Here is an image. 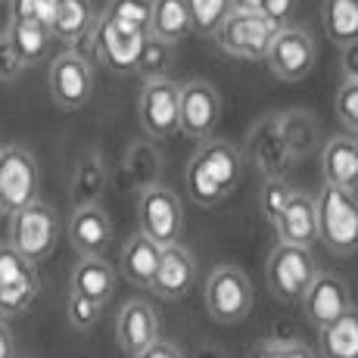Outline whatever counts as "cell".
I'll return each instance as SVG.
<instances>
[{
	"label": "cell",
	"mask_w": 358,
	"mask_h": 358,
	"mask_svg": "<svg viewBox=\"0 0 358 358\" xmlns=\"http://www.w3.org/2000/svg\"><path fill=\"white\" fill-rule=\"evenodd\" d=\"M290 194H293V190L287 187L280 178H268V181L262 184V212H265L268 222H274V218L280 215V209L287 206Z\"/></svg>",
	"instance_id": "d590c367"
},
{
	"label": "cell",
	"mask_w": 358,
	"mask_h": 358,
	"mask_svg": "<svg viewBox=\"0 0 358 358\" xmlns=\"http://www.w3.org/2000/svg\"><path fill=\"white\" fill-rule=\"evenodd\" d=\"M22 72H25L22 59L16 57V50H13L10 41H6V34L0 31V81H3V85H10V81H16Z\"/></svg>",
	"instance_id": "f35d334b"
},
{
	"label": "cell",
	"mask_w": 358,
	"mask_h": 358,
	"mask_svg": "<svg viewBox=\"0 0 358 358\" xmlns=\"http://www.w3.org/2000/svg\"><path fill=\"white\" fill-rule=\"evenodd\" d=\"M6 215V209H3V199H0V218H3Z\"/></svg>",
	"instance_id": "ee69618b"
},
{
	"label": "cell",
	"mask_w": 358,
	"mask_h": 358,
	"mask_svg": "<svg viewBox=\"0 0 358 358\" xmlns=\"http://www.w3.org/2000/svg\"><path fill=\"white\" fill-rule=\"evenodd\" d=\"M100 312H103V306H94V302H87V299H81V296L69 293L66 318H69V324H72L75 330H91L100 321Z\"/></svg>",
	"instance_id": "e575fe53"
},
{
	"label": "cell",
	"mask_w": 358,
	"mask_h": 358,
	"mask_svg": "<svg viewBox=\"0 0 358 358\" xmlns=\"http://www.w3.org/2000/svg\"><path fill=\"white\" fill-rule=\"evenodd\" d=\"M340 66H343L346 81H358V41L340 47Z\"/></svg>",
	"instance_id": "ab89813d"
},
{
	"label": "cell",
	"mask_w": 358,
	"mask_h": 358,
	"mask_svg": "<svg viewBox=\"0 0 358 358\" xmlns=\"http://www.w3.org/2000/svg\"><path fill=\"white\" fill-rule=\"evenodd\" d=\"M10 3V22H34V25H53L57 0H6Z\"/></svg>",
	"instance_id": "d6a6232c"
},
{
	"label": "cell",
	"mask_w": 358,
	"mask_h": 358,
	"mask_svg": "<svg viewBox=\"0 0 358 358\" xmlns=\"http://www.w3.org/2000/svg\"><path fill=\"white\" fill-rule=\"evenodd\" d=\"M162 259V246H156L150 237H143L141 231L122 246V259H119V271L122 278L128 280L131 287H141V290H150L156 278V268H159Z\"/></svg>",
	"instance_id": "44dd1931"
},
{
	"label": "cell",
	"mask_w": 358,
	"mask_h": 358,
	"mask_svg": "<svg viewBox=\"0 0 358 358\" xmlns=\"http://www.w3.org/2000/svg\"><path fill=\"white\" fill-rule=\"evenodd\" d=\"M103 19H109V22L122 31L147 38L150 19H153V0H109Z\"/></svg>",
	"instance_id": "f1b7e54d"
},
{
	"label": "cell",
	"mask_w": 358,
	"mask_h": 358,
	"mask_svg": "<svg viewBox=\"0 0 358 358\" xmlns=\"http://www.w3.org/2000/svg\"><path fill=\"white\" fill-rule=\"evenodd\" d=\"M243 181V156L228 141H206L187 162V194L196 206L212 209L224 203Z\"/></svg>",
	"instance_id": "6da1fadb"
},
{
	"label": "cell",
	"mask_w": 358,
	"mask_h": 358,
	"mask_svg": "<svg viewBox=\"0 0 358 358\" xmlns=\"http://www.w3.org/2000/svg\"><path fill=\"white\" fill-rule=\"evenodd\" d=\"M315 59H318V50H315L312 34L306 29H296V25H287V29H280L274 34L271 47L265 53V66L280 81L308 78L315 69Z\"/></svg>",
	"instance_id": "8fae6325"
},
{
	"label": "cell",
	"mask_w": 358,
	"mask_h": 358,
	"mask_svg": "<svg viewBox=\"0 0 358 358\" xmlns=\"http://www.w3.org/2000/svg\"><path fill=\"white\" fill-rule=\"evenodd\" d=\"M194 278H196V259L181 243H175L162 250L159 268H156V278L150 290L159 296V299L175 302L187 296V290L194 287Z\"/></svg>",
	"instance_id": "d6986e66"
},
{
	"label": "cell",
	"mask_w": 358,
	"mask_h": 358,
	"mask_svg": "<svg viewBox=\"0 0 358 358\" xmlns=\"http://www.w3.org/2000/svg\"><path fill=\"white\" fill-rule=\"evenodd\" d=\"M352 308V293H349V284L340 278V274L330 271H318L312 280V287L302 296V312H306L308 324L315 327H327L330 321H336L340 315H346Z\"/></svg>",
	"instance_id": "9a60e30c"
},
{
	"label": "cell",
	"mask_w": 358,
	"mask_h": 358,
	"mask_svg": "<svg viewBox=\"0 0 358 358\" xmlns=\"http://www.w3.org/2000/svg\"><path fill=\"white\" fill-rule=\"evenodd\" d=\"M315 218H318V240L334 256H355L358 252V194L355 190L327 187L315 196Z\"/></svg>",
	"instance_id": "7a4b0ae2"
},
{
	"label": "cell",
	"mask_w": 358,
	"mask_h": 358,
	"mask_svg": "<svg viewBox=\"0 0 358 358\" xmlns=\"http://www.w3.org/2000/svg\"><path fill=\"white\" fill-rule=\"evenodd\" d=\"M336 115L349 131H358V81H343L336 91Z\"/></svg>",
	"instance_id": "8d00e7d4"
},
{
	"label": "cell",
	"mask_w": 358,
	"mask_h": 358,
	"mask_svg": "<svg viewBox=\"0 0 358 358\" xmlns=\"http://www.w3.org/2000/svg\"><path fill=\"white\" fill-rule=\"evenodd\" d=\"M321 25L340 47L358 41V0H321Z\"/></svg>",
	"instance_id": "4316f807"
},
{
	"label": "cell",
	"mask_w": 358,
	"mask_h": 358,
	"mask_svg": "<svg viewBox=\"0 0 358 358\" xmlns=\"http://www.w3.org/2000/svg\"><path fill=\"white\" fill-rule=\"evenodd\" d=\"M171 63H175V47L165 44V41H159V38H153V34H147V38H143L141 59H137V69H134V72H141L147 81H153V78H169Z\"/></svg>",
	"instance_id": "4dcf8cb0"
},
{
	"label": "cell",
	"mask_w": 358,
	"mask_h": 358,
	"mask_svg": "<svg viewBox=\"0 0 358 358\" xmlns=\"http://www.w3.org/2000/svg\"><path fill=\"white\" fill-rule=\"evenodd\" d=\"M137 115L150 137H171L178 134V81L153 78L143 81Z\"/></svg>",
	"instance_id": "4fadbf2b"
},
{
	"label": "cell",
	"mask_w": 358,
	"mask_h": 358,
	"mask_svg": "<svg viewBox=\"0 0 358 358\" xmlns=\"http://www.w3.org/2000/svg\"><path fill=\"white\" fill-rule=\"evenodd\" d=\"M222 119V97L215 85L203 78H190L178 85V131L187 137H209Z\"/></svg>",
	"instance_id": "30bf717a"
},
{
	"label": "cell",
	"mask_w": 358,
	"mask_h": 358,
	"mask_svg": "<svg viewBox=\"0 0 358 358\" xmlns=\"http://www.w3.org/2000/svg\"><path fill=\"white\" fill-rule=\"evenodd\" d=\"M137 222H141V234L153 240L156 246H162V250L175 246L184 231L181 199L162 184L143 187L137 196Z\"/></svg>",
	"instance_id": "8992f818"
},
{
	"label": "cell",
	"mask_w": 358,
	"mask_h": 358,
	"mask_svg": "<svg viewBox=\"0 0 358 358\" xmlns=\"http://www.w3.org/2000/svg\"><path fill=\"white\" fill-rule=\"evenodd\" d=\"M280 29L271 25L259 10H231V16L215 31V41L224 53L240 59H265L274 34Z\"/></svg>",
	"instance_id": "52a82bcc"
},
{
	"label": "cell",
	"mask_w": 358,
	"mask_h": 358,
	"mask_svg": "<svg viewBox=\"0 0 358 358\" xmlns=\"http://www.w3.org/2000/svg\"><path fill=\"white\" fill-rule=\"evenodd\" d=\"M3 34H6V41H10V47L16 50V57L22 59V66L38 63L53 41L47 25H34V22H10L3 29Z\"/></svg>",
	"instance_id": "83f0119b"
},
{
	"label": "cell",
	"mask_w": 358,
	"mask_h": 358,
	"mask_svg": "<svg viewBox=\"0 0 358 358\" xmlns=\"http://www.w3.org/2000/svg\"><path fill=\"white\" fill-rule=\"evenodd\" d=\"M206 312L215 324H240V321L250 318L252 302H256V290H252V280L243 268L237 265H218L209 271L206 278Z\"/></svg>",
	"instance_id": "3957f363"
},
{
	"label": "cell",
	"mask_w": 358,
	"mask_h": 358,
	"mask_svg": "<svg viewBox=\"0 0 358 358\" xmlns=\"http://www.w3.org/2000/svg\"><path fill=\"white\" fill-rule=\"evenodd\" d=\"M234 10H259V0H231Z\"/></svg>",
	"instance_id": "7bdbcfd3"
},
{
	"label": "cell",
	"mask_w": 358,
	"mask_h": 358,
	"mask_svg": "<svg viewBox=\"0 0 358 358\" xmlns=\"http://www.w3.org/2000/svg\"><path fill=\"white\" fill-rule=\"evenodd\" d=\"M137 358H184L181 349L175 346V343H165V340H156L150 349H143Z\"/></svg>",
	"instance_id": "60d3db41"
},
{
	"label": "cell",
	"mask_w": 358,
	"mask_h": 358,
	"mask_svg": "<svg viewBox=\"0 0 358 358\" xmlns=\"http://www.w3.org/2000/svg\"><path fill=\"white\" fill-rule=\"evenodd\" d=\"M57 243H59V215L53 206L34 199L31 206L10 215V243L6 246H13L31 265L50 259Z\"/></svg>",
	"instance_id": "277c9868"
},
{
	"label": "cell",
	"mask_w": 358,
	"mask_h": 358,
	"mask_svg": "<svg viewBox=\"0 0 358 358\" xmlns=\"http://www.w3.org/2000/svg\"><path fill=\"white\" fill-rule=\"evenodd\" d=\"M159 169H162V162H159V153H156L153 143H134L125 153V175L131 178V184H134L137 190L159 184L156 181Z\"/></svg>",
	"instance_id": "f546056e"
},
{
	"label": "cell",
	"mask_w": 358,
	"mask_h": 358,
	"mask_svg": "<svg viewBox=\"0 0 358 358\" xmlns=\"http://www.w3.org/2000/svg\"><path fill=\"white\" fill-rule=\"evenodd\" d=\"M250 358H315V352L299 340H259Z\"/></svg>",
	"instance_id": "836d02e7"
},
{
	"label": "cell",
	"mask_w": 358,
	"mask_h": 358,
	"mask_svg": "<svg viewBox=\"0 0 358 358\" xmlns=\"http://www.w3.org/2000/svg\"><path fill=\"white\" fill-rule=\"evenodd\" d=\"M69 243L81 259H103V252L113 243V218L106 215L100 203L78 206L69 218Z\"/></svg>",
	"instance_id": "2e32d148"
},
{
	"label": "cell",
	"mask_w": 358,
	"mask_h": 358,
	"mask_svg": "<svg viewBox=\"0 0 358 358\" xmlns=\"http://www.w3.org/2000/svg\"><path fill=\"white\" fill-rule=\"evenodd\" d=\"M115 340L131 358H137L143 349H150L159 340V315H156V308L143 299L125 302L119 318H115Z\"/></svg>",
	"instance_id": "e0dca14e"
},
{
	"label": "cell",
	"mask_w": 358,
	"mask_h": 358,
	"mask_svg": "<svg viewBox=\"0 0 358 358\" xmlns=\"http://www.w3.org/2000/svg\"><path fill=\"white\" fill-rule=\"evenodd\" d=\"M94 22H97V16H94L91 0H57L50 34L63 44H81L91 34Z\"/></svg>",
	"instance_id": "603a6c76"
},
{
	"label": "cell",
	"mask_w": 358,
	"mask_h": 358,
	"mask_svg": "<svg viewBox=\"0 0 358 358\" xmlns=\"http://www.w3.org/2000/svg\"><path fill=\"white\" fill-rule=\"evenodd\" d=\"M150 34L175 47L181 38L190 34V13L184 0H153V19H150Z\"/></svg>",
	"instance_id": "484cf974"
},
{
	"label": "cell",
	"mask_w": 358,
	"mask_h": 358,
	"mask_svg": "<svg viewBox=\"0 0 358 358\" xmlns=\"http://www.w3.org/2000/svg\"><path fill=\"white\" fill-rule=\"evenodd\" d=\"M38 268L3 243L0 246V318H16L29 312L31 302L38 299Z\"/></svg>",
	"instance_id": "ba28073f"
},
{
	"label": "cell",
	"mask_w": 358,
	"mask_h": 358,
	"mask_svg": "<svg viewBox=\"0 0 358 358\" xmlns=\"http://www.w3.org/2000/svg\"><path fill=\"white\" fill-rule=\"evenodd\" d=\"M296 3L299 0H259V13L278 29H287L290 25V16L296 13Z\"/></svg>",
	"instance_id": "74e56055"
},
{
	"label": "cell",
	"mask_w": 358,
	"mask_h": 358,
	"mask_svg": "<svg viewBox=\"0 0 358 358\" xmlns=\"http://www.w3.org/2000/svg\"><path fill=\"white\" fill-rule=\"evenodd\" d=\"M274 231L278 240L287 246H312L318 240V218H315V196L293 190L287 206L280 209V215L274 218Z\"/></svg>",
	"instance_id": "ac0fdd59"
},
{
	"label": "cell",
	"mask_w": 358,
	"mask_h": 358,
	"mask_svg": "<svg viewBox=\"0 0 358 358\" xmlns=\"http://www.w3.org/2000/svg\"><path fill=\"white\" fill-rule=\"evenodd\" d=\"M106 181H109V171H106L103 156L94 153V150L81 156V159L75 162L72 187H69L75 209H78V206H94L97 203V199L103 196V190H106Z\"/></svg>",
	"instance_id": "cb8c5ba5"
},
{
	"label": "cell",
	"mask_w": 358,
	"mask_h": 358,
	"mask_svg": "<svg viewBox=\"0 0 358 358\" xmlns=\"http://www.w3.org/2000/svg\"><path fill=\"white\" fill-rule=\"evenodd\" d=\"M190 13V31L196 34H215L222 22L231 16V0H184Z\"/></svg>",
	"instance_id": "1f68e13d"
},
{
	"label": "cell",
	"mask_w": 358,
	"mask_h": 358,
	"mask_svg": "<svg viewBox=\"0 0 358 358\" xmlns=\"http://www.w3.org/2000/svg\"><path fill=\"white\" fill-rule=\"evenodd\" d=\"M321 175L327 187L358 190V141L355 137H334L321 153Z\"/></svg>",
	"instance_id": "ffe728a7"
},
{
	"label": "cell",
	"mask_w": 358,
	"mask_h": 358,
	"mask_svg": "<svg viewBox=\"0 0 358 358\" xmlns=\"http://www.w3.org/2000/svg\"><path fill=\"white\" fill-rule=\"evenodd\" d=\"M0 358H16V343H13V334L3 318H0Z\"/></svg>",
	"instance_id": "b9f144b4"
},
{
	"label": "cell",
	"mask_w": 358,
	"mask_h": 358,
	"mask_svg": "<svg viewBox=\"0 0 358 358\" xmlns=\"http://www.w3.org/2000/svg\"><path fill=\"white\" fill-rule=\"evenodd\" d=\"M38 162L25 147H0V199H3L6 215L25 209L38 199Z\"/></svg>",
	"instance_id": "9c48e42d"
},
{
	"label": "cell",
	"mask_w": 358,
	"mask_h": 358,
	"mask_svg": "<svg viewBox=\"0 0 358 358\" xmlns=\"http://www.w3.org/2000/svg\"><path fill=\"white\" fill-rule=\"evenodd\" d=\"M85 41H91V50H94V57H97V63H103L109 72H134L137 69L141 47H143L141 34L115 29L109 19L100 16Z\"/></svg>",
	"instance_id": "5bb4252c"
},
{
	"label": "cell",
	"mask_w": 358,
	"mask_h": 358,
	"mask_svg": "<svg viewBox=\"0 0 358 358\" xmlns=\"http://www.w3.org/2000/svg\"><path fill=\"white\" fill-rule=\"evenodd\" d=\"M315 274H318V265H315L312 250H306V246L278 243L265 265L268 290L280 302H302L306 290L312 287Z\"/></svg>",
	"instance_id": "5b68a950"
},
{
	"label": "cell",
	"mask_w": 358,
	"mask_h": 358,
	"mask_svg": "<svg viewBox=\"0 0 358 358\" xmlns=\"http://www.w3.org/2000/svg\"><path fill=\"white\" fill-rule=\"evenodd\" d=\"M69 287L81 299L94 302V306H106L115 293V268L106 259H81L72 268Z\"/></svg>",
	"instance_id": "7402d4cb"
},
{
	"label": "cell",
	"mask_w": 358,
	"mask_h": 358,
	"mask_svg": "<svg viewBox=\"0 0 358 358\" xmlns=\"http://www.w3.org/2000/svg\"><path fill=\"white\" fill-rule=\"evenodd\" d=\"M321 358H358V308L352 306L346 315L330 321L318 330Z\"/></svg>",
	"instance_id": "d4e9b609"
},
{
	"label": "cell",
	"mask_w": 358,
	"mask_h": 358,
	"mask_svg": "<svg viewBox=\"0 0 358 358\" xmlns=\"http://www.w3.org/2000/svg\"><path fill=\"white\" fill-rule=\"evenodd\" d=\"M94 94V69L78 50L59 53L50 63V97L59 109H81Z\"/></svg>",
	"instance_id": "7c38bea8"
}]
</instances>
